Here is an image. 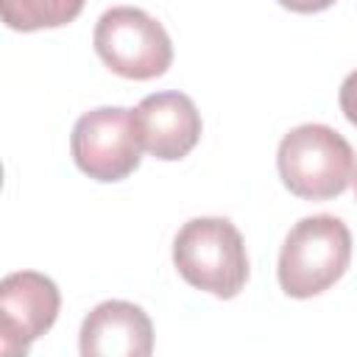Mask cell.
Masks as SVG:
<instances>
[{
  "label": "cell",
  "instance_id": "7c38bea8",
  "mask_svg": "<svg viewBox=\"0 0 357 357\" xmlns=\"http://www.w3.org/2000/svg\"><path fill=\"white\" fill-rule=\"evenodd\" d=\"M354 195H357V170H354Z\"/></svg>",
  "mask_w": 357,
  "mask_h": 357
},
{
  "label": "cell",
  "instance_id": "8992f818",
  "mask_svg": "<svg viewBox=\"0 0 357 357\" xmlns=\"http://www.w3.org/2000/svg\"><path fill=\"white\" fill-rule=\"evenodd\" d=\"M61 293L39 271H17L0 282V351L25 354L59 318Z\"/></svg>",
  "mask_w": 357,
  "mask_h": 357
},
{
  "label": "cell",
  "instance_id": "277c9868",
  "mask_svg": "<svg viewBox=\"0 0 357 357\" xmlns=\"http://www.w3.org/2000/svg\"><path fill=\"white\" fill-rule=\"evenodd\" d=\"M92 42L100 61L131 81L159 78L173 61V42L165 25L134 6H114L103 11Z\"/></svg>",
  "mask_w": 357,
  "mask_h": 357
},
{
  "label": "cell",
  "instance_id": "30bf717a",
  "mask_svg": "<svg viewBox=\"0 0 357 357\" xmlns=\"http://www.w3.org/2000/svg\"><path fill=\"white\" fill-rule=\"evenodd\" d=\"M337 100H340V112L346 114V120L357 128V70H354V73H349V75L343 78Z\"/></svg>",
  "mask_w": 357,
  "mask_h": 357
},
{
  "label": "cell",
  "instance_id": "5b68a950",
  "mask_svg": "<svg viewBox=\"0 0 357 357\" xmlns=\"http://www.w3.org/2000/svg\"><path fill=\"white\" fill-rule=\"evenodd\" d=\"M70 151L78 170L95 181H123L142 159V137L134 109L98 106L84 112L70 134Z\"/></svg>",
  "mask_w": 357,
  "mask_h": 357
},
{
  "label": "cell",
  "instance_id": "8fae6325",
  "mask_svg": "<svg viewBox=\"0 0 357 357\" xmlns=\"http://www.w3.org/2000/svg\"><path fill=\"white\" fill-rule=\"evenodd\" d=\"M279 6H284L296 14H318V11H326L329 6H335V0H279Z\"/></svg>",
  "mask_w": 357,
  "mask_h": 357
},
{
  "label": "cell",
  "instance_id": "3957f363",
  "mask_svg": "<svg viewBox=\"0 0 357 357\" xmlns=\"http://www.w3.org/2000/svg\"><path fill=\"white\" fill-rule=\"evenodd\" d=\"M351 262V231L335 215L301 218L284 237L276 279L290 298L329 290Z\"/></svg>",
  "mask_w": 357,
  "mask_h": 357
},
{
  "label": "cell",
  "instance_id": "52a82bcc",
  "mask_svg": "<svg viewBox=\"0 0 357 357\" xmlns=\"http://www.w3.org/2000/svg\"><path fill=\"white\" fill-rule=\"evenodd\" d=\"M142 148L162 162L184 159L201 139V114L184 92H153L134 109Z\"/></svg>",
  "mask_w": 357,
  "mask_h": 357
},
{
  "label": "cell",
  "instance_id": "7a4b0ae2",
  "mask_svg": "<svg viewBox=\"0 0 357 357\" xmlns=\"http://www.w3.org/2000/svg\"><path fill=\"white\" fill-rule=\"evenodd\" d=\"M173 265L187 284L218 298H234L248 282L243 234L229 218H192L173 240Z\"/></svg>",
  "mask_w": 357,
  "mask_h": 357
},
{
  "label": "cell",
  "instance_id": "9c48e42d",
  "mask_svg": "<svg viewBox=\"0 0 357 357\" xmlns=\"http://www.w3.org/2000/svg\"><path fill=\"white\" fill-rule=\"evenodd\" d=\"M84 8V0H0V14L11 31H42L73 22Z\"/></svg>",
  "mask_w": 357,
  "mask_h": 357
},
{
  "label": "cell",
  "instance_id": "ba28073f",
  "mask_svg": "<svg viewBox=\"0 0 357 357\" xmlns=\"http://www.w3.org/2000/svg\"><path fill=\"white\" fill-rule=\"evenodd\" d=\"M78 349L84 357H148L153 351V324L139 304L100 301L81 324Z\"/></svg>",
  "mask_w": 357,
  "mask_h": 357
},
{
  "label": "cell",
  "instance_id": "6da1fadb",
  "mask_svg": "<svg viewBox=\"0 0 357 357\" xmlns=\"http://www.w3.org/2000/svg\"><path fill=\"white\" fill-rule=\"evenodd\" d=\"M282 184L304 201H329L354 181V151L343 134L324 123L290 128L276 151Z\"/></svg>",
  "mask_w": 357,
  "mask_h": 357
}]
</instances>
